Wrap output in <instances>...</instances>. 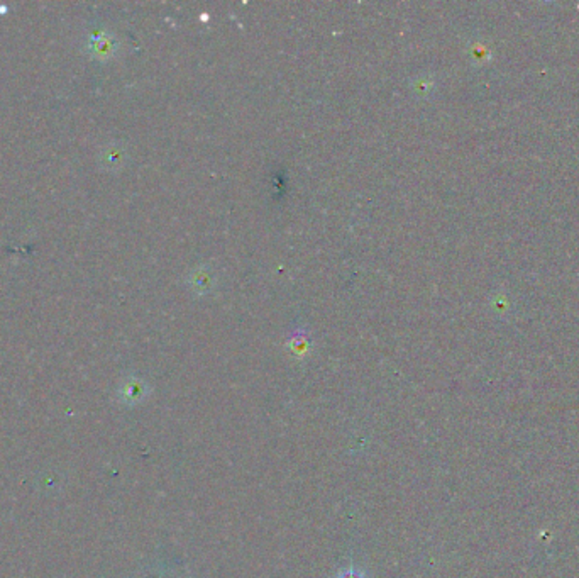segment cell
<instances>
[{
  "label": "cell",
  "mask_w": 579,
  "mask_h": 578,
  "mask_svg": "<svg viewBox=\"0 0 579 578\" xmlns=\"http://www.w3.org/2000/svg\"><path fill=\"white\" fill-rule=\"evenodd\" d=\"M432 88H434V78H430L429 75H422V77L413 80V90H415L420 97L429 95L430 92H432Z\"/></svg>",
  "instance_id": "277c9868"
},
{
  "label": "cell",
  "mask_w": 579,
  "mask_h": 578,
  "mask_svg": "<svg viewBox=\"0 0 579 578\" xmlns=\"http://www.w3.org/2000/svg\"><path fill=\"white\" fill-rule=\"evenodd\" d=\"M188 285L198 295L209 294L215 287V275L209 267H200L193 270L188 277Z\"/></svg>",
  "instance_id": "7a4b0ae2"
},
{
  "label": "cell",
  "mask_w": 579,
  "mask_h": 578,
  "mask_svg": "<svg viewBox=\"0 0 579 578\" xmlns=\"http://www.w3.org/2000/svg\"><path fill=\"white\" fill-rule=\"evenodd\" d=\"M117 48H119V41L111 31L97 29L88 36L87 49L97 60H111L112 56H116Z\"/></svg>",
  "instance_id": "6da1fadb"
},
{
  "label": "cell",
  "mask_w": 579,
  "mask_h": 578,
  "mask_svg": "<svg viewBox=\"0 0 579 578\" xmlns=\"http://www.w3.org/2000/svg\"><path fill=\"white\" fill-rule=\"evenodd\" d=\"M471 58L476 63H486L492 58V53H489V49L483 43H475V46L471 48Z\"/></svg>",
  "instance_id": "5b68a950"
},
{
  "label": "cell",
  "mask_w": 579,
  "mask_h": 578,
  "mask_svg": "<svg viewBox=\"0 0 579 578\" xmlns=\"http://www.w3.org/2000/svg\"><path fill=\"white\" fill-rule=\"evenodd\" d=\"M124 159L126 150L119 143H112V145L104 147L102 153H100V164H102L105 170H119L122 164H124Z\"/></svg>",
  "instance_id": "3957f363"
},
{
  "label": "cell",
  "mask_w": 579,
  "mask_h": 578,
  "mask_svg": "<svg viewBox=\"0 0 579 578\" xmlns=\"http://www.w3.org/2000/svg\"><path fill=\"white\" fill-rule=\"evenodd\" d=\"M337 578H365V577H362L359 572H356L354 568H349V570H346V572H341Z\"/></svg>",
  "instance_id": "8992f818"
}]
</instances>
